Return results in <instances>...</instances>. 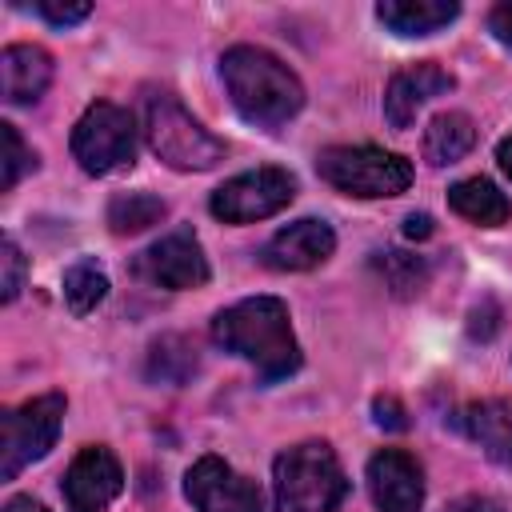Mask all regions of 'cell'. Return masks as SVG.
<instances>
[{"label":"cell","instance_id":"22","mask_svg":"<svg viewBox=\"0 0 512 512\" xmlns=\"http://www.w3.org/2000/svg\"><path fill=\"white\" fill-rule=\"evenodd\" d=\"M376 268H380L384 284L396 296H416L424 288V280H428V264L420 256H408V252H396V248L376 252Z\"/></svg>","mask_w":512,"mask_h":512},{"label":"cell","instance_id":"13","mask_svg":"<svg viewBox=\"0 0 512 512\" xmlns=\"http://www.w3.org/2000/svg\"><path fill=\"white\" fill-rule=\"evenodd\" d=\"M336 248V232L324 224V220H296L288 228H280L264 248H260V260L276 272H308L316 264H324Z\"/></svg>","mask_w":512,"mask_h":512},{"label":"cell","instance_id":"10","mask_svg":"<svg viewBox=\"0 0 512 512\" xmlns=\"http://www.w3.org/2000/svg\"><path fill=\"white\" fill-rule=\"evenodd\" d=\"M184 492L196 512H264L260 488L220 456H200L184 476Z\"/></svg>","mask_w":512,"mask_h":512},{"label":"cell","instance_id":"28","mask_svg":"<svg viewBox=\"0 0 512 512\" xmlns=\"http://www.w3.org/2000/svg\"><path fill=\"white\" fill-rule=\"evenodd\" d=\"M488 28H492V36H496L504 48H512V0H504V4H496V8H492Z\"/></svg>","mask_w":512,"mask_h":512},{"label":"cell","instance_id":"5","mask_svg":"<svg viewBox=\"0 0 512 512\" xmlns=\"http://www.w3.org/2000/svg\"><path fill=\"white\" fill-rule=\"evenodd\" d=\"M320 176L344 192V196H360V200H380V196H400L412 184V164L396 152L372 148V144H336L324 148L316 160Z\"/></svg>","mask_w":512,"mask_h":512},{"label":"cell","instance_id":"30","mask_svg":"<svg viewBox=\"0 0 512 512\" xmlns=\"http://www.w3.org/2000/svg\"><path fill=\"white\" fill-rule=\"evenodd\" d=\"M448 512H504L496 500H488V496H460Z\"/></svg>","mask_w":512,"mask_h":512},{"label":"cell","instance_id":"24","mask_svg":"<svg viewBox=\"0 0 512 512\" xmlns=\"http://www.w3.org/2000/svg\"><path fill=\"white\" fill-rule=\"evenodd\" d=\"M0 140H4V160H0V188L8 192V188H16V180L24 176V172H32L36 168V152L20 140V132L12 128V124H0Z\"/></svg>","mask_w":512,"mask_h":512},{"label":"cell","instance_id":"15","mask_svg":"<svg viewBox=\"0 0 512 512\" xmlns=\"http://www.w3.org/2000/svg\"><path fill=\"white\" fill-rule=\"evenodd\" d=\"M0 80L8 104H32L52 84V56L40 44H8L0 56Z\"/></svg>","mask_w":512,"mask_h":512},{"label":"cell","instance_id":"31","mask_svg":"<svg viewBox=\"0 0 512 512\" xmlns=\"http://www.w3.org/2000/svg\"><path fill=\"white\" fill-rule=\"evenodd\" d=\"M4 512H48L40 500H32V496H12L8 504H4Z\"/></svg>","mask_w":512,"mask_h":512},{"label":"cell","instance_id":"3","mask_svg":"<svg viewBox=\"0 0 512 512\" xmlns=\"http://www.w3.org/2000/svg\"><path fill=\"white\" fill-rule=\"evenodd\" d=\"M276 512H336L348 496V476L324 440L292 444L272 464Z\"/></svg>","mask_w":512,"mask_h":512},{"label":"cell","instance_id":"11","mask_svg":"<svg viewBox=\"0 0 512 512\" xmlns=\"http://www.w3.org/2000/svg\"><path fill=\"white\" fill-rule=\"evenodd\" d=\"M64 504L68 512H108V504L124 488V468L104 444H88L64 472Z\"/></svg>","mask_w":512,"mask_h":512},{"label":"cell","instance_id":"19","mask_svg":"<svg viewBox=\"0 0 512 512\" xmlns=\"http://www.w3.org/2000/svg\"><path fill=\"white\" fill-rule=\"evenodd\" d=\"M472 144H476V128H472V120L464 112H440L424 132V156L436 168L456 164Z\"/></svg>","mask_w":512,"mask_h":512},{"label":"cell","instance_id":"18","mask_svg":"<svg viewBox=\"0 0 512 512\" xmlns=\"http://www.w3.org/2000/svg\"><path fill=\"white\" fill-rule=\"evenodd\" d=\"M448 204H452V212H460L464 220H472V224H480V228H496V224H504V220L512 216L508 196H504L492 180H484V176L456 180V184L448 188Z\"/></svg>","mask_w":512,"mask_h":512},{"label":"cell","instance_id":"16","mask_svg":"<svg viewBox=\"0 0 512 512\" xmlns=\"http://www.w3.org/2000/svg\"><path fill=\"white\" fill-rule=\"evenodd\" d=\"M460 428L504 468H512V404L508 400H476L460 412Z\"/></svg>","mask_w":512,"mask_h":512},{"label":"cell","instance_id":"25","mask_svg":"<svg viewBox=\"0 0 512 512\" xmlns=\"http://www.w3.org/2000/svg\"><path fill=\"white\" fill-rule=\"evenodd\" d=\"M24 288V252L12 236L0 240V300H16Z\"/></svg>","mask_w":512,"mask_h":512},{"label":"cell","instance_id":"29","mask_svg":"<svg viewBox=\"0 0 512 512\" xmlns=\"http://www.w3.org/2000/svg\"><path fill=\"white\" fill-rule=\"evenodd\" d=\"M404 236H408V240H428V236H432V216H428V212H412V216L404 220Z\"/></svg>","mask_w":512,"mask_h":512},{"label":"cell","instance_id":"7","mask_svg":"<svg viewBox=\"0 0 512 512\" xmlns=\"http://www.w3.org/2000/svg\"><path fill=\"white\" fill-rule=\"evenodd\" d=\"M72 156L88 176H108L136 156V124L120 104L96 100L72 128Z\"/></svg>","mask_w":512,"mask_h":512},{"label":"cell","instance_id":"12","mask_svg":"<svg viewBox=\"0 0 512 512\" xmlns=\"http://www.w3.org/2000/svg\"><path fill=\"white\" fill-rule=\"evenodd\" d=\"M368 492L376 512H420L424 504V472L416 456L400 448H380L368 460Z\"/></svg>","mask_w":512,"mask_h":512},{"label":"cell","instance_id":"23","mask_svg":"<svg viewBox=\"0 0 512 512\" xmlns=\"http://www.w3.org/2000/svg\"><path fill=\"white\" fill-rule=\"evenodd\" d=\"M148 372L156 380H172V384H184L192 372H196V348L180 336H164L152 344V364Z\"/></svg>","mask_w":512,"mask_h":512},{"label":"cell","instance_id":"14","mask_svg":"<svg viewBox=\"0 0 512 512\" xmlns=\"http://www.w3.org/2000/svg\"><path fill=\"white\" fill-rule=\"evenodd\" d=\"M452 84H456V80H452L440 64H432V60L400 68V72L388 80V92H384V116H388V124H392V128H408V124L416 120V112H420L432 96L452 92Z\"/></svg>","mask_w":512,"mask_h":512},{"label":"cell","instance_id":"4","mask_svg":"<svg viewBox=\"0 0 512 512\" xmlns=\"http://www.w3.org/2000/svg\"><path fill=\"white\" fill-rule=\"evenodd\" d=\"M144 140L176 172H208L224 160V144L172 92L144 96Z\"/></svg>","mask_w":512,"mask_h":512},{"label":"cell","instance_id":"9","mask_svg":"<svg viewBox=\"0 0 512 512\" xmlns=\"http://www.w3.org/2000/svg\"><path fill=\"white\" fill-rule=\"evenodd\" d=\"M132 272L152 288L184 292L208 284V256L192 236V228H172L132 260Z\"/></svg>","mask_w":512,"mask_h":512},{"label":"cell","instance_id":"17","mask_svg":"<svg viewBox=\"0 0 512 512\" xmlns=\"http://www.w3.org/2000/svg\"><path fill=\"white\" fill-rule=\"evenodd\" d=\"M376 16L396 36H432L460 16L456 0H380Z\"/></svg>","mask_w":512,"mask_h":512},{"label":"cell","instance_id":"1","mask_svg":"<svg viewBox=\"0 0 512 512\" xmlns=\"http://www.w3.org/2000/svg\"><path fill=\"white\" fill-rule=\"evenodd\" d=\"M212 336L224 352L248 360L260 380H284L300 368V344L288 324V304L276 296H248L212 320Z\"/></svg>","mask_w":512,"mask_h":512},{"label":"cell","instance_id":"8","mask_svg":"<svg viewBox=\"0 0 512 512\" xmlns=\"http://www.w3.org/2000/svg\"><path fill=\"white\" fill-rule=\"evenodd\" d=\"M292 196H296V180L284 168L264 164V168H252V172L224 180L212 192L208 208L224 224H252V220H264V216H276L280 208H288Z\"/></svg>","mask_w":512,"mask_h":512},{"label":"cell","instance_id":"27","mask_svg":"<svg viewBox=\"0 0 512 512\" xmlns=\"http://www.w3.org/2000/svg\"><path fill=\"white\" fill-rule=\"evenodd\" d=\"M372 412H376V424L388 428V432H404V428H408V416H404L400 400H392V396H376Z\"/></svg>","mask_w":512,"mask_h":512},{"label":"cell","instance_id":"32","mask_svg":"<svg viewBox=\"0 0 512 512\" xmlns=\"http://www.w3.org/2000/svg\"><path fill=\"white\" fill-rule=\"evenodd\" d=\"M496 160H500V168H504V176L512 180V136H504V140L496 144Z\"/></svg>","mask_w":512,"mask_h":512},{"label":"cell","instance_id":"2","mask_svg":"<svg viewBox=\"0 0 512 512\" xmlns=\"http://www.w3.org/2000/svg\"><path fill=\"white\" fill-rule=\"evenodd\" d=\"M220 80L236 112L256 128H280L304 108L300 76L272 52L236 44L220 56Z\"/></svg>","mask_w":512,"mask_h":512},{"label":"cell","instance_id":"20","mask_svg":"<svg viewBox=\"0 0 512 512\" xmlns=\"http://www.w3.org/2000/svg\"><path fill=\"white\" fill-rule=\"evenodd\" d=\"M168 212V204L152 192H124V196H112L108 204V228L116 236H132V232H144L152 224H160Z\"/></svg>","mask_w":512,"mask_h":512},{"label":"cell","instance_id":"21","mask_svg":"<svg viewBox=\"0 0 512 512\" xmlns=\"http://www.w3.org/2000/svg\"><path fill=\"white\" fill-rule=\"evenodd\" d=\"M104 296H108V276L96 260H76L64 272V300L76 316H88Z\"/></svg>","mask_w":512,"mask_h":512},{"label":"cell","instance_id":"26","mask_svg":"<svg viewBox=\"0 0 512 512\" xmlns=\"http://www.w3.org/2000/svg\"><path fill=\"white\" fill-rule=\"evenodd\" d=\"M36 12L44 16V20H52V24H80L88 12H92V4H84V0H76V4H60V0H36Z\"/></svg>","mask_w":512,"mask_h":512},{"label":"cell","instance_id":"6","mask_svg":"<svg viewBox=\"0 0 512 512\" xmlns=\"http://www.w3.org/2000/svg\"><path fill=\"white\" fill-rule=\"evenodd\" d=\"M64 420V396L60 392H44L24 400L20 408H8L0 420V480H12L20 468H28L32 460L48 456V448L56 444Z\"/></svg>","mask_w":512,"mask_h":512}]
</instances>
